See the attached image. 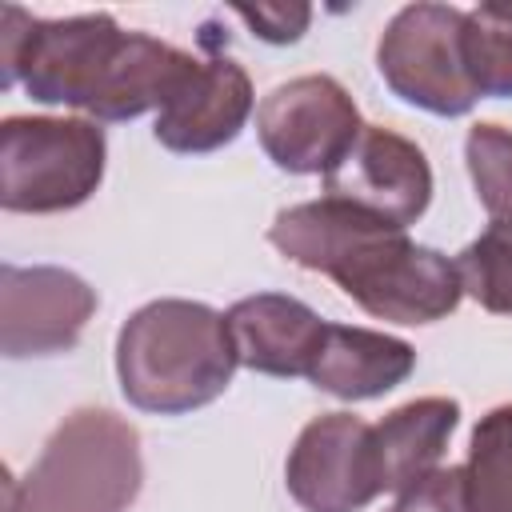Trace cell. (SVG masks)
<instances>
[{
	"label": "cell",
	"mask_w": 512,
	"mask_h": 512,
	"mask_svg": "<svg viewBox=\"0 0 512 512\" xmlns=\"http://www.w3.org/2000/svg\"><path fill=\"white\" fill-rule=\"evenodd\" d=\"M464 60L480 96H512V0H488L464 16Z\"/></svg>",
	"instance_id": "15"
},
{
	"label": "cell",
	"mask_w": 512,
	"mask_h": 512,
	"mask_svg": "<svg viewBox=\"0 0 512 512\" xmlns=\"http://www.w3.org/2000/svg\"><path fill=\"white\" fill-rule=\"evenodd\" d=\"M460 424V404L448 396H420L392 408L380 424H372V452L384 492H404L412 480L428 476L444 456L452 432Z\"/></svg>",
	"instance_id": "13"
},
{
	"label": "cell",
	"mask_w": 512,
	"mask_h": 512,
	"mask_svg": "<svg viewBox=\"0 0 512 512\" xmlns=\"http://www.w3.org/2000/svg\"><path fill=\"white\" fill-rule=\"evenodd\" d=\"M96 312V288L68 268H0V352L8 360L56 356L76 348Z\"/></svg>",
	"instance_id": "8"
},
{
	"label": "cell",
	"mask_w": 512,
	"mask_h": 512,
	"mask_svg": "<svg viewBox=\"0 0 512 512\" xmlns=\"http://www.w3.org/2000/svg\"><path fill=\"white\" fill-rule=\"evenodd\" d=\"M364 120L336 76L312 72L276 84L256 108V136L268 160L296 176H328L360 140Z\"/></svg>",
	"instance_id": "6"
},
{
	"label": "cell",
	"mask_w": 512,
	"mask_h": 512,
	"mask_svg": "<svg viewBox=\"0 0 512 512\" xmlns=\"http://www.w3.org/2000/svg\"><path fill=\"white\" fill-rule=\"evenodd\" d=\"M464 472L472 512H512V404L480 416Z\"/></svg>",
	"instance_id": "14"
},
{
	"label": "cell",
	"mask_w": 512,
	"mask_h": 512,
	"mask_svg": "<svg viewBox=\"0 0 512 512\" xmlns=\"http://www.w3.org/2000/svg\"><path fill=\"white\" fill-rule=\"evenodd\" d=\"M228 332L236 360L264 376H304L312 368V356L324 340V324L304 300L280 296V292H256L236 300L228 312Z\"/></svg>",
	"instance_id": "11"
},
{
	"label": "cell",
	"mask_w": 512,
	"mask_h": 512,
	"mask_svg": "<svg viewBox=\"0 0 512 512\" xmlns=\"http://www.w3.org/2000/svg\"><path fill=\"white\" fill-rule=\"evenodd\" d=\"M268 240L284 260L336 280L376 320L432 324L456 312L464 296L456 264L444 252L336 196L276 212Z\"/></svg>",
	"instance_id": "1"
},
{
	"label": "cell",
	"mask_w": 512,
	"mask_h": 512,
	"mask_svg": "<svg viewBox=\"0 0 512 512\" xmlns=\"http://www.w3.org/2000/svg\"><path fill=\"white\" fill-rule=\"evenodd\" d=\"M140 432L112 408H76L24 480L8 472V512H128L140 496Z\"/></svg>",
	"instance_id": "3"
},
{
	"label": "cell",
	"mask_w": 512,
	"mask_h": 512,
	"mask_svg": "<svg viewBox=\"0 0 512 512\" xmlns=\"http://www.w3.org/2000/svg\"><path fill=\"white\" fill-rule=\"evenodd\" d=\"M392 512H472L468 500V472L460 464L432 468L428 476L412 480Z\"/></svg>",
	"instance_id": "18"
},
{
	"label": "cell",
	"mask_w": 512,
	"mask_h": 512,
	"mask_svg": "<svg viewBox=\"0 0 512 512\" xmlns=\"http://www.w3.org/2000/svg\"><path fill=\"white\" fill-rule=\"evenodd\" d=\"M284 480L304 512H360L384 488L372 452V424L352 412L308 420L288 452Z\"/></svg>",
	"instance_id": "7"
},
{
	"label": "cell",
	"mask_w": 512,
	"mask_h": 512,
	"mask_svg": "<svg viewBox=\"0 0 512 512\" xmlns=\"http://www.w3.org/2000/svg\"><path fill=\"white\" fill-rule=\"evenodd\" d=\"M324 196L348 200L408 228L424 216L432 200V168L424 152L400 132L364 124L352 152L324 176Z\"/></svg>",
	"instance_id": "9"
},
{
	"label": "cell",
	"mask_w": 512,
	"mask_h": 512,
	"mask_svg": "<svg viewBox=\"0 0 512 512\" xmlns=\"http://www.w3.org/2000/svg\"><path fill=\"white\" fill-rule=\"evenodd\" d=\"M260 40H268V44H292V40H300L304 36V28H308V20H312V8L308 4H256V8H248V4H240V8H232Z\"/></svg>",
	"instance_id": "19"
},
{
	"label": "cell",
	"mask_w": 512,
	"mask_h": 512,
	"mask_svg": "<svg viewBox=\"0 0 512 512\" xmlns=\"http://www.w3.org/2000/svg\"><path fill=\"white\" fill-rule=\"evenodd\" d=\"M460 288L488 312L512 316V236L488 228L456 260Z\"/></svg>",
	"instance_id": "17"
},
{
	"label": "cell",
	"mask_w": 512,
	"mask_h": 512,
	"mask_svg": "<svg viewBox=\"0 0 512 512\" xmlns=\"http://www.w3.org/2000/svg\"><path fill=\"white\" fill-rule=\"evenodd\" d=\"M464 160L492 228L512 236V132L504 124H472L464 136Z\"/></svg>",
	"instance_id": "16"
},
{
	"label": "cell",
	"mask_w": 512,
	"mask_h": 512,
	"mask_svg": "<svg viewBox=\"0 0 512 512\" xmlns=\"http://www.w3.org/2000/svg\"><path fill=\"white\" fill-rule=\"evenodd\" d=\"M416 368V348L400 336L324 324V340L312 356L308 380L336 400H376L404 384Z\"/></svg>",
	"instance_id": "12"
},
{
	"label": "cell",
	"mask_w": 512,
	"mask_h": 512,
	"mask_svg": "<svg viewBox=\"0 0 512 512\" xmlns=\"http://www.w3.org/2000/svg\"><path fill=\"white\" fill-rule=\"evenodd\" d=\"M464 16L452 4H404L376 44L384 84L432 116H464L480 92L464 60Z\"/></svg>",
	"instance_id": "5"
},
{
	"label": "cell",
	"mask_w": 512,
	"mask_h": 512,
	"mask_svg": "<svg viewBox=\"0 0 512 512\" xmlns=\"http://www.w3.org/2000/svg\"><path fill=\"white\" fill-rule=\"evenodd\" d=\"M228 320L200 300H152L116 336V376L132 408L180 416L212 404L236 372Z\"/></svg>",
	"instance_id": "2"
},
{
	"label": "cell",
	"mask_w": 512,
	"mask_h": 512,
	"mask_svg": "<svg viewBox=\"0 0 512 512\" xmlns=\"http://www.w3.org/2000/svg\"><path fill=\"white\" fill-rule=\"evenodd\" d=\"M104 180V128L64 116H8L0 124L4 212H68Z\"/></svg>",
	"instance_id": "4"
},
{
	"label": "cell",
	"mask_w": 512,
	"mask_h": 512,
	"mask_svg": "<svg viewBox=\"0 0 512 512\" xmlns=\"http://www.w3.org/2000/svg\"><path fill=\"white\" fill-rule=\"evenodd\" d=\"M252 116V80L232 56H208L192 80L156 112V140L172 152H216Z\"/></svg>",
	"instance_id": "10"
}]
</instances>
